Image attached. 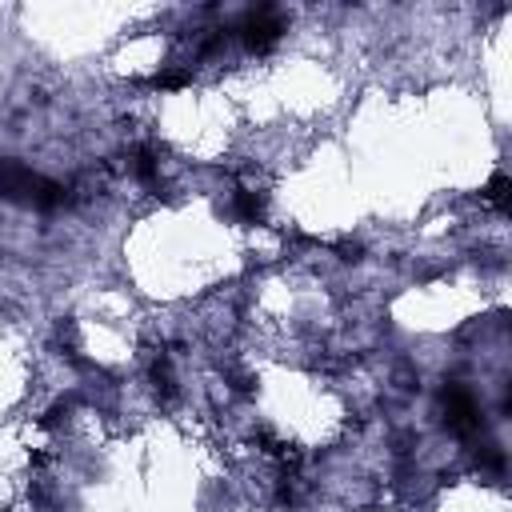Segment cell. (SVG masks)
I'll return each instance as SVG.
<instances>
[{"instance_id":"cell-6","label":"cell","mask_w":512,"mask_h":512,"mask_svg":"<svg viewBox=\"0 0 512 512\" xmlns=\"http://www.w3.org/2000/svg\"><path fill=\"white\" fill-rule=\"evenodd\" d=\"M480 196H484L496 212H504V200H508V176H504V172H496V176L484 184V192H480Z\"/></svg>"},{"instance_id":"cell-4","label":"cell","mask_w":512,"mask_h":512,"mask_svg":"<svg viewBox=\"0 0 512 512\" xmlns=\"http://www.w3.org/2000/svg\"><path fill=\"white\" fill-rule=\"evenodd\" d=\"M188 84H192L188 64H168V68L152 72L148 80H140V88H152V92H176V88H188Z\"/></svg>"},{"instance_id":"cell-3","label":"cell","mask_w":512,"mask_h":512,"mask_svg":"<svg viewBox=\"0 0 512 512\" xmlns=\"http://www.w3.org/2000/svg\"><path fill=\"white\" fill-rule=\"evenodd\" d=\"M440 400H444V420H448V428H452L460 440H472V436L484 432V412H480L476 396H472L464 384H448V388L440 392Z\"/></svg>"},{"instance_id":"cell-1","label":"cell","mask_w":512,"mask_h":512,"mask_svg":"<svg viewBox=\"0 0 512 512\" xmlns=\"http://www.w3.org/2000/svg\"><path fill=\"white\" fill-rule=\"evenodd\" d=\"M0 196L20 200V204H32L40 212H56V208L72 204V196H68V188L60 180H48V176L32 172L20 160H0Z\"/></svg>"},{"instance_id":"cell-5","label":"cell","mask_w":512,"mask_h":512,"mask_svg":"<svg viewBox=\"0 0 512 512\" xmlns=\"http://www.w3.org/2000/svg\"><path fill=\"white\" fill-rule=\"evenodd\" d=\"M228 216L240 220V224H260L264 220V204H260V196L252 188H236L232 200H228Z\"/></svg>"},{"instance_id":"cell-2","label":"cell","mask_w":512,"mask_h":512,"mask_svg":"<svg viewBox=\"0 0 512 512\" xmlns=\"http://www.w3.org/2000/svg\"><path fill=\"white\" fill-rule=\"evenodd\" d=\"M232 36L248 48V52H268L280 36H284V20H280V12L276 8H252V12H244L236 24H232Z\"/></svg>"}]
</instances>
